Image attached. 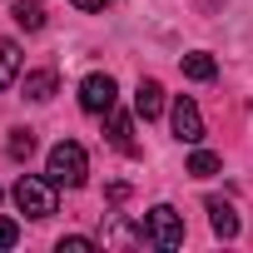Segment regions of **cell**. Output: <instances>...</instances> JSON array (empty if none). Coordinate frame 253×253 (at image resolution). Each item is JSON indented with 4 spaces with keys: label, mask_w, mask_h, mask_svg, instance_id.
I'll use <instances>...</instances> for the list:
<instances>
[{
    "label": "cell",
    "mask_w": 253,
    "mask_h": 253,
    "mask_svg": "<svg viewBox=\"0 0 253 253\" xmlns=\"http://www.w3.org/2000/svg\"><path fill=\"white\" fill-rule=\"evenodd\" d=\"M45 174H50L55 184H65V189H80V184L89 179V154H84V144L60 139V144L50 149V159H45Z\"/></svg>",
    "instance_id": "1"
},
{
    "label": "cell",
    "mask_w": 253,
    "mask_h": 253,
    "mask_svg": "<svg viewBox=\"0 0 253 253\" xmlns=\"http://www.w3.org/2000/svg\"><path fill=\"white\" fill-rule=\"evenodd\" d=\"M55 189H60V184H55L50 174H45V179H40V174H20V184H15V209H20L25 218H50V213H55Z\"/></svg>",
    "instance_id": "2"
},
{
    "label": "cell",
    "mask_w": 253,
    "mask_h": 253,
    "mask_svg": "<svg viewBox=\"0 0 253 253\" xmlns=\"http://www.w3.org/2000/svg\"><path fill=\"white\" fill-rule=\"evenodd\" d=\"M144 243L154 248H179L184 243V213L174 204H154L149 218H144Z\"/></svg>",
    "instance_id": "3"
},
{
    "label": "cell",
    "mask_w": 253,
    "mask_h": 253,
    "mask_svg": "<svg viewBox=\"0 0 253 253\" xmlns=\"http://www.w3.org/2000/svg\"><path fill=\"white\" fill-rule=\"evenodd\" d=\"M119 104V84L109 75H84L80 80V109L84 114H109Z\"/></svg>",
    "instance_id": "4"
},
{
    "label": "cell",
    "mask_w": 253,
    "mask_h": 253,
    "mask_svg": "<svg viewBox=\"0 0 253 253\" xmlns=\"http://www.w3.org/2000/svg\"><path fill=\"white\" fill-rule=\"evenodd\" d=\"M169 124H174V139L179 144H204V114H199V104L189 94H179L169 104Z\"/></svg>",
    "instance_id": "5"
},
{
    "label": "cell",
    "mask_w": 253,
    "mask_h": 253,
    "mask_svg": "<svg viewBox=\"0 0 253 253\" xmlns=\"http://www.w3.org/2000/svg\"><path fill=\"white\" fill-rule=\"evenodd\" d=\"M134 114H139V119H159V114H164V84H159V80H139V89H134Z\"/></svg>",
    "instance_id": "6"
},
{
    "label": "cell",
    "mask_w": 253,
    "mask_h": 253,
    "mask_svg": "<svg viewBox=\"0 0 253 253\" xmlns=\"http://www.w3.org/2000/svg\"><path fill=\"white\" fill-rule=\"evenodd\" d=\"M209 223H213V233L228 243V238H238V213H233V204H223V199H209Z\"/></svg>",
    "instance_id": "7"
},
{
    "label": "cell",
    "mask_w": 253,
    "mask_h": 253,
    "mask_svg": "<svg viewBox=\"0 0 253 253\" xmlns=\"http://www.w3.org/2000/svg\"><path fill=\"white\" fill-rule=\"evenodd\" d=\"M10 20L35 35V30H45V5H40V0H15V5H10Z\"/></svg>",
    "instance_id": "8"
},
{
    "label": "cell",
    "mask_w": 253,
    "mask_h": 253,
    "mask_svg": "<svg viewBox=\"0 0 253 253\" xmlns=\"http://www.w3.org/2000/svg\"><path fill=\"white\" fill-rule=\"evenodd\" d=\"M55 70H30L25 75V99H35V104H45V99H55Z\"/></svg>",
    "instance_id": "9"
},
{
    "label": "cell",
    "mask_w": 253,
    "mask_h": 253,
    "mask_svg": "<svg viewBox=\"0 0 253 253\" xmlns=\"http://www.w3.org/2000/svg\"><path fill=\"white\" fill-rule=\"evenodd\" d=\"M104 119H109V144H114V149H124V154H134V129H129V114L109 109Z\"/></svg>",
    "instance_id": "10"
},
{
    "label": "cell",
    "mask_w": 253,
    "mask_h": 253,
    "mask_svg": "<svg viewBox=\"0 0 253 253\" xmlns=\"http://www.w3.org/2000/svg\"><path fill=\"white\" fill-rule=\"evenodd\" d=\"M184 75L199 80V84H209V80L218 75V60H213L209 50H194V55H184Z\"/></svg>",
    "instance_id": "11"
},
{
    "label": "cell",
    "mask_w": 253,
    "mask_h": 253,
    "mask_svg": "<svg viewBox=\"0 0 253 253\" xmlns=\"http://www.w3.org/2000/svg\"><path fill=\"white\" fill-rule=\"evenodd\" d=\"M15 80H20V45L0 40V89H10Z\"/></svg>",
    "instance_id": "12"
},
{
    "label": "cell",
    "mask_w": 253,
    "mask_h": 253,
    "mask_svg": "<svg viewBox=\"0 0 253 253\" xmlns=\"http://www.w3.org/2000/svg\"><path fill=\"white\" fill-rule=\"evenodd\" d=\"M218 169H223V159H218L213 149H199V144H194V154H189V174H194V179H213Z\"/></svg>",
    "instance_id": "13"
},
{
    "label": "cell",
    "mask_w": 253,
    "mask_h": 253,
    "mask_svg": "<svg viewBox=\"0 0 253 253\" xmlns=\"http://www.w3.org/2000/svg\"><path fill=\"white\" fill-rule=\"evenodd\" d=\"M5 149H10V159L25 164V159L35 154V134H30V129H10V144H5Z\"/></svg>",
    "instance_id": "14"
},
{
    "label": "cell",
    "mask_w": 253,
    "mask_h": 253,
    "mask_svg": "<svg viewBox=\"0 0 253 253\" xmlns=\"http://www.w3.org/2000/svg\"><path fill=\"white\" fill-rule=\"evenodd\" d=\"M89 248H99L94 238H84V233H70V238H60V253H89Z\"/></svg>",
    "instance_id": "15"
},
{
    "label": "cell",
    "mask_w": 253,
    "mask_h": 253,
    "mask_svg": "<svg viewBox=\"0 0 253 253\" xmlns=\"http://www.w3.org/2000/svg\"><path fill=\"white\" fill-rule=\"evenodd\" d=\"M20 243V228H15V218H0V248H15Z\"/></svg>",
    "instance_id": "16"
},
{
    "label": "cell",
    "mask_w": 253,
    "mask_h": 253,
    "mask_svg": "<svg viewBox=\"0 0 253 253\" xmlns=\"http://www.w3.org/2000/svg\"><path fill=\"white\" fill-rule=\"evenodd\" d=\"M70 5H75V10H89V15H99L104 5H114V0H70Z\"/></svg>",
    "instance_id": "17"
}]
</instances>
